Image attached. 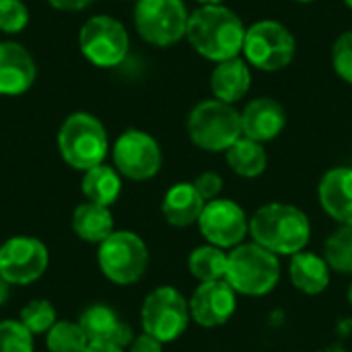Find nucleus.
<instances>
[{"mask_svg": "<svg viewBox=\"0 0 352 352\" xmlns=\"http://www.w3.org/2000/svg\"><path fill=\"white\" fill-rule=\"evenodd\" d=\"M243 21L225 4H202L190 14L186 37L196 54L210 62H225L243 52Z\"/></svg>", "mask_w": 352, "mask_h": 352, "instance_id": "f257e3e1", "label": "nucleus"}, {"mask_svg": "<svg viewBox=\"0 0 352 352\" xmlns=\"http://www.w3.org/2000/svg\"><path fill=\"white\" fill-rule=\"evenodd\" d=\"M250 235L254 243L268 252L291 258L307 248L311 239V223L301 208L285 202H270L252 214Z\"/></svg>", "mask_w": 352, "mask_h": 352, "instance_id": "f03ea898", "label": "nucleus"}, {"mask_svg": "<svg viewBox=\"0 0 352 352\" xmlns=\"http://www.w3.org/2000/svg\"><path fill=\"white\" fill-rule=\"evenodd\" d=\"M225 280L243 297H264L280 280V260L258 243H241L229 252Z\"/></svg>", "mask_w": 352, "mask_h": 352, "instance_id": "7ed1b4c3", "label": "nucleus"}, {"mask_svg": "<svg viewBox=\"0 0 352 352\" xmlns=\"http://www.w3.org/2000/svg\"><path fill=\"white\" fill-rule=\"evenodd\" d=\"M58 151L72 169L89 171L101 165L107 157V132L95 116L87 111L70 113L60 126Z\"/></svg>", "mask_w": 352, "mask_h": 352, "instance_id": "20e7f679", "label": "nucleus"}, {"mask_svg": "<svg viewBox=\"0 0 352 352\" xmlns=\"http://www.w3.org/2000/svg\"><path fill=\"white\" fill-rule=\"evenodd\" d=\"M188 136L202 151L227 153L243 136L241 111L217 99L200 101L188 116Z\"/></svg>", "mask_w": 352, "mask_h": 352, "instance_id": "39448f33", "label": "nucleus"}, {"mask_svg": "<svg viewBox=\"0 0 352 352\" xmlns=\"http://www.w3.org/2000/svg\"><path fill=\"white\" fill-rule=\"evenodd\" d=\"M297 52V39L291 29L278 21H258L245 29L243 56L245 62L264 72L287 68Z\"/></svg>", "mask_w": 352, "mask_h": 352, "instance_id": "423d86ee", "label": "nucleus"}, {"mask_svg": "<svg viewBox=\"0 0 352 352\" xmlns=\"http://www.w3.org/2000/svg\"><path fill=\"white\" fill-rule=\"evenodd\" d=\"M101 272L116 285L138 283L148 268V248L132 231H113L99 243L97 252Z\"/></svg>", "mask_w": 352, "mask_h": 352, "instance_id": "0eeeda50", "label": "nucleus"}, {"mask_svg": "<svg viewBox=\"0 0 352 352\" xmlns=\"http://www.w3.org/2000/svg\"><path fill=\"white\" fill-rule=\"evenodd\" d=\"M188 21L190 14L184 0H136L134 27L151 45L169 47L182 41Z\"/></svg>", "mask_w": 352, "mask_h": 352, "instance_id": "6e6552de", "label": "nucleus"}, {"mask_svg": "<svg viewBox=\"0 0 352 352\" xmlns=\"http://www.w3.org/2000/svg\"><path fill=\"white\" fill-rule=\"evenodd\" d=\"M190 320V305L175 287H159L142 301V330L163 344L177 340L188 330Z\"/></svg>", "mask_w": 352, "mask_h": 352, "instance_id": "1a4fd4ad", "label": "nucleus"}, {"mask_svg": "<svg viewBox=\"0 0 352 352\" xmlns=\"http://www.w3.org/2000/svg\"><path fill=\"white\" fill-rule=\"evenodd\" d=\"M82 56L97 68L120 66L130 50V35L126 27L107 14H97L85 21L78 33Z\"/></svg>", "mask_w": 352, "mask_h": 352, "instance_id": "9d476101", "label": "nucleus"}, {"mask_svg": "<svg viewBox=\"0 0 352 352\" xmlns=\"http://www.w3.org/2000/svg\"><path fill=\"white\" fill-rule=\"evenodd\" d=\"M116 171L132 182H146L161 171L163 153L159 142L142 130H126L113 144Z\"/></svg>", "mask_w": 352, "mask_h": 352, "instance_id": "9b49d317", "label": "nucleus"}, {"mask_svg": "<svg viewBox=\"0 0 352 352\" xmlns=\"http://www.w3.org/2000/svg\"><path fill=\"white\" fill-rule=\"evenodd\" d=\"M196 225L204 239L221 250H233L250 235V219L245 210L229 198L206 202Z\"/></svg>", "mask_w": 352, "mask_h": 352, "instance_id": "f8f14e48", "label": "nucleus"}, {"mask_svg": "<svg viewBox=\"0 0 352 352\" xmlns=\"http://www.w3.org/2000/svg\"><path fill=\"white\" fill-rule=\"evenodd\" d=\"M50 264L47 248L35 237H10L0 245V276L8 285H31Z\"/></svg>", "mask_w": 352, "mask_h": 352, "instance_id": "ddd939ff", "label": "nucleus"}, {"mask_svg": "<svg viewBox=\"0 0 352 352\" xmlns=\"http://www.w3.org/2000/svg\"><path fill=\"white\" fill-rule=\"evenodd\" d=\"M190 318L202 328L225 326L237 311V293L229 287L227 280L200 283L192 293Z\"/></svg>", "mask_w": 352, "mask_h": 352, "instance_id": "4468645a", "label": "nucleus"}, {"mask_svg": "<svg viewBox=\"0 0 352 352\" xmlns=\"http://www.w3.org/2000/svg\"><path fill=\"white\" fill-rule=\"evenodd\" d=\"M78 326L82 328L89 344H111L126 349L134 340L132 328L118 318L107 305H91L80 314Z\"/></svg>", "mask_w": 352, "mask_h": 352, "instance_id": "2eb2a0df", "label": "nucleus"}, {"mask_svg": "<svg viewBox=\"0 0 352 352\" xmlns=\"http://www.w3.org/2000/svg\"><path fill=\"white\" fill-rule=\"evenodd\" d=\"M37 76L33 56L16 41L0 43V95L27 93Z\"/></svg>", "mask_w": 352, "mask_h": 352, "instance_id": "dca6fc26", "label": "nucleus"}, {"mask_svg": "<svg viewBox=\"0 0 352 352\" xmlns=\"http://www.w3.org/2000/svg\"><path fill=\"white\" fill-rule=\"evenodd\" d=\"M285 126H287V111L272 97L252 99L241 111L243 136L256 142L264 144L274 140L285 130Z\"/></svg>", "mask_w": 352, "mask_h": 352, "instance_id": "f3484780", "label": "nucleus"}, {"mask_svg": "<svg viewBox=\"0 0 352 352\" xmlns=\"http://www.w3.org/2000/svg\"><path fill=\"white\" fill-rule=\"evenodd\" d=\"M324 212L338 225H352V167H334L324 173L318 186Z\"/></svg>", "mask_w": 352, "mask_h": 352, "instance_id": "a211bd4d", "label": "nucleus"}, {"mask_svg": "<svg viewBox=\"0 0 352 352\" xmlns=\"http://www.w3.org/2000/svg\"><path fill=\"white\" fill-rule=\"evenodd\" d=\"M252 87V70L243 58H231L219 62L210 74V91L217 101L235 105L241 101Z\"/></svg>", "mask_w": 352, "mask_h": 352, "instance_id": "6ab92c4d", "label": "nucleus"}, {"mask_svg": "<svg viewBox=\"0 0 352 352\" xmlns=\"http://www.w3.org/2000/svg\"><path fill=\"white\" fill-rule=\"evenodd\" d=\"M289 278L299 293L316 297V295H322L330 287L332 268L328 266L326 258L303 250V252L291 256Z\"/></svg>", "mask_w": 352, "mask_h": 352, "instance_id": "aec40b11", "label": "nucleus"}, {"mask_svg": "<svg viewBox=\"0 0 352 352\" xmlns=\"http://www.w3.org/2000/svg\"><path fill=\"white\" fill-rule=\"evenodd\" d=\"M204 200L198 194V190L194 188V184L190 182H179L175 186H171L165 196H163V217L171 227H190L196 225L202 210H204Z\"/></svg>", "mask_w": 352, "mask_h": 352, "instance_id": "412c9836", "label": "nucleus"}, {"mask_svg": "<svg viewBox=\"0 0 352 352\" xmlns=\"http://www.w3.org/2000/svg\"><path fill=\"white\" fill-rule=\"evenodd\" d=\"M72 231L82 241L101 243L113 233V217L107 206L85 202L72 212Z\"/></svg>", "mask_w": 352, "mask_h": 352, "instance_id": "4be33fe9", "label": "nucleus"}, {"mask_svg": "<svg viewBox=\"0 0 352 352\" xmlns=\"http://www.w3.org/2000/svg\"><path fill=\"white\" fill-rule=\"evenodd\" d=\"M227 165L229 169L245 179L260 177L268 167V153L262 142H256L252 138L241 136L227 153Z\"/></svg>", "mask_w": 352, "mask_h": 352, "instance_id": "5701e85b", "label": "nucleus"}, {"mask_svg": "<svg viewBox=\"0 0 352 352\" xmlns=\"http://www.w3.org/2000/svg\"><path fill=\"white\" fill-rule=\"evenodd\" d=\"M82 194L87 198V202L93 204H101V206H111L122 192V179L120 173L109 167V165H97L89 171H85L82 175Z\"/></svg>", "mask_w": 352, "mask_h": 352, "instance_id": "b1692460", "label": "nucleus"}, {"mask_svg": "<svg viewBox=\"0 0 352 352\" xmlns=\"http://www.w3.org/2000/svg\"><path fill=\"white\" fill-rule=\"evenodd\" d=\"M227 262H229V254H225V250L208 243V245H200V248L192 250V254L188 258V270L200 283L225 280Z\"/></svg>", "mask_w": 352, "mask_h": 352, "instance_id": "393cba45", "label": "nucleus"}, {"mask_svg": "<svg viewBox=\"0 0 352 352\" xmlns=\"http://www.w3.org/2000/svg\"><path fill=\"white\" fill-rule=\"evenodd\" d=\"M324 258L338 274H352V225H340L324 243Z\"/></svg>", "mask_w": 352, "mask_h": 352, "instance_id": "a878e982", "label": "nucleus"}, {"mask_svg": "<svg viewBox=\"0 0 352 352\" xmlns=\"http://www.w3.org/2000/svg\"><path fill=\"white\" fill-rule=\"evenodd\" d=\"M50 352H85L89 340L82 328L74 322H56L45 338Z\"/></svg>", "mask_w": 352, "mask_h": 352, "instance_id": "bb28decb", "label": "nucleus"}, {"mask_svg": "<svg viewBox=\"0 0 352 352\" xmlns=\"http://www.w3.org/2000/svg\"><path fill=\"white\" fill-rule=\"evenodd\" d=\"M19 322L31 332V334H45L56 324V309L45 299H35L27 303L21 309Z\"/></svg>", "mask_w": 352, "mask_h": 352, "instance_id": "cd10ccee", "label": "nucleus"}, {"mask_svg": "<svg viewBox=\"0 0 352 352\" xmlns=\"http://www.w3.org/2000/svg\"><path fill=\"white\" fill-rule=\"evenodd\" d=\"M0 352H33V334L21 322H0Z\"/></svg>", "mask_w": 352, "mask_h": 352, "instance_id": "c85d7f7f", "label": "nucleus"}, {"mask_svg": "<svg viewBox=\"0 0 352 352\" xmlns=\"http://www.w3.org/2000/svg\"><path fill=\"white\" fill-rule=\"evenodd\" d=\"M29 25V8L23 0H0V31L16 35Z\"/></svg>", "mask_w": 352, "mask_h": 352, "instance_id": "c756f323", "label": "nucleus"}, {"mask_svg": "<svg viewBox=\"0 0 352 352\" xmlns=\"http://www.w3.org/2000/svg\"><path fill=\"white\" fill-rule=\"evenodd\" d=\"M332 66L346 85H352V29L336 37L332 45Z\"/></svg>", "mask_w": 352, "mask_h": 352, "instance_id": "7c9ffc66", "label": "nucleus"}, {"mask_svg": "<svg viewBox=\"0 0 352 352\" xmlns=\"http://www.w3.org/2000/svg\"><path fill=\"white\" fill-rule=\"evenodd\" d=\"M192 184H194V188L198 190V194L202 196L204 202L217 200L219 194L223 192V177L217 171H204Z\"/></svg>", "mask_w": 352, "mask_h": 352, "instance_id": "2f4dec72", "label": "nucleus"}, {"mask_svg": "<svg viewBox=\"0 0 352 352\" xmlns=\"http://www.w3.org/2000/svg\"><path fill=\"white\" fill-rule=\"evenodd\" d=\"M130 352H163V342L142 332L140 336H134L130 344Z\"/></svg>", "mask_w": 352, "mask_h": 352, "instance_id": "473e14b6", "label": "nucleus"}, {"mask_svg": "<svg viewBox=\"0 0 352 352\" xmlns=\"http://www.w3.org/2000/svg\"><path fill=\"white\" fill-rule=\"evenodd\" d=\"M54 8L64 10V12H76V10H85L89 4H93V0H47Z\"/></svg>", "mask_w": 352, "mask_h": 352, "instance_id": "72a5a7b5", "label": "nucleus"}, {"mask_svg": "<svg viewBox=\"0 0 352 352\" xmlns=\"http://www.w3.org/2000/svg\"><path fill=\"white\" fill-rule=\"evenodd\" d=\"M85 352H124V349L111 346V344H89Z\"/></svg>", "mask_w": 352, "mask_h": 352, "instance_id": "f704fd0d", "label": "nucleus"}, {"mask_svg": "<svg viewBox=\"0 0 352 352\" xmlns=\"http://www.w3.org/2000/svg\"><path fill=\"white\" fill-rule=\"evenodd\" d=\"M8 287H10V285L0 276V307H2V305L6 303V299H8Z\"/></svg>", "mask_w": 352, "mask_h": 352, "instance_id": "c9c22d12", "label": "nucleus"}, {"mask_svg": "<svg viewBox=\"0 0 352 352\" xmlns=\"http://www.w3.org/2000/svg\"><path fill=\"white\" fill-rule=\"evenodd\" d=\"M200 4H223V0H198Z\"/></svg>", "mask_w": 352, "mask_h": 352, "instance_id": "e433bc0d", "label": "nucleus"}, {"mask_svg": "<svg viewBox=\"0 0 352 352\" xmlns=\"http://www.w3.org/2000/svg\"><path fill=\"white\" fill-rule=\"evenodd\" d=\"M346 299H349V303L352 305V283L349 285V291H346Z\"/></svg>", "mask_w": 352, "mask_h": 352, "instance_id": "4c0bfd02", "label": "nucleus"}, {"mask_svg": "<svg viewBox=\"0 0 352 352\" xmlns=\"http://www.w3.org/2000/svg\"><path fill=\"white\" fill-rule=\"evenodd\" d=\"M322 352H342V349L340 346H330V349H326V351Z\"/></svg>", "mask_w": 352, "mask_h": 352, "instance_id": "58836bf2", "label": "nucleus"}, {"mask_svg": "<svg viewBox=\"0 0 352 352\" xmlns=\"http://www.w3.org/2000/svg\"><path fill=\"white\" fill-rule=\"evenodd\" d=\"M342 2H344V4H346V6L352 10V0H342Z\"/></svg>", "mask_w": 352, "mask_h": 352, "instance_id": "ea45409f", "label": "nucleus"}, {"mask_svg": "<svg viewBox=\"0 0 352 352\" xmlns=\"http://www.w3.org/2000/svg\"><path fill=\"white\" fill-rule=\"evenodd\" d=\"M295 2H316V0H295Z\"/></svg>", "mask_w": 352, "mask_h": 352, "instance_id": "a19ab883", "label": "nucleus"}]
</instances>
